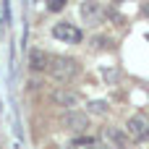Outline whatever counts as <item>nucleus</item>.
<instances>
[{
    "mask_svg": "<svg viewBox=\"0 0 149 149\" xmlns=\"http://www.w3.org/2000/svg\"><path fill=\"white\" fill-rule=\"evenodd\" d=\"M79 71H81L79 60H73V58H68V55H50L47 73H50L52 79H58V81H71V79L79 76Z\"/></svg>",
    "mask_w": 149,
    "mask_h": 149,
    "instance_id": "nucleus-1",
    "label": "nucleus"
},
{
    "mask_svg": "<svg viewBox=\"0 0 149 149\" xmlns=\"http://www.w3.org/2000/svg\"><path fill=\"white\" fill-rule=\"evenodd\" d=\"M126 134L131 141H147L149 139V113H134L126 120Z\"/></svg>",
    "mask_w": 149,
    "mask_h": 149,
    "instance_id": "nucleus-2",
    "label": "nucleus"
},
{
    "mask_svg": "<svg viewBox=\"0 0 149 149\" xmlns=\"http://www.w3.org/2000/svg\"><path fill=\"white\" fill-rule=\"evenodd\" d=\"M52 37H55L58 42H65V45H79V42L84 39V31H81L76 24H71V21H58V24L52 26Z\"/></svg>",
    "mask_w": 149,
    "mask_h": 149,
    "instance_id": "nucleus-3",
    "label": "nucleus"
},
{
    "mask_svg": "<svg viewBox=\"0 0 149 149\" xmlns=\"http://www.w3.org/2000/svg\"><path fill=\"white\" fill-rule=\"evenodd\" d=\"M60 126H63L65 131L84 134V131L89 128V118H86L84 113H79V110H65V113L60 115Z\"/></svg>",
    "mask_w": 149,
    "mask_h": 149,
    "instance_id": "nucleus-4",
    "label": "nucleus"
},
{
    "mask_svg": "<svg viewBox=\"0 0 149 149\" xmlns=\"http://www.w3.org/2000/svg\"><path fill=\"white\" fill-rule=\"evenodd\" d=\"M50 100L63 110H79V105H81L79 92H71V89H55V92H50Z\"/></svg>",
    "mask_w": 149,
    "mask_h": 149,
    "instance_id": "nucleus-5",
    "label": "nucleus"
},
{
    "mask_svg": "<svg viewBox=\"0 0 149 149\" xmlns=\"http://www.w3.org/2000/svg\"><path fill=\"white\" fill-rule=\"evenodd\" d=\"M79 13H81V18H84L86 24H100V21L105 18V8H102L100 3H94V0H84L81 8H79Z\"/></svg>",
    "mask_w": 149,
    "mask_h": 149,
    "instance_id": "nucleus-6",
    "label": "nucleus"
},
{
    "mask_svg": "<svg viewBox=\"0 0 149 149\" xmlns=\"http://www.w3.org/2000/svg\"><path fill=\"white\" fill-rule=\"evenodd\" d=\"M105 141L110 144L113 149H128L131 147V139H128V134H126V128H105Z\"/></svg>",
    "mask_w": 149,
    "mask_h": 149,
    "instance_id": "nucleus-7",
    "label": "nucleus"
},
{
    "mask_svg": "<svg viewBox=\"0 0 149 149\" xmlns=\"http://www.w3.org/2000/svg\"><path fill=\"white\" fill-rule=\"evenodd\" d=\"M26 63H29V71H47L50 55L45 50H29L26 52Z\"/></svg>",
    "mask_w": 149,
    "mask_h": 149,
    "instance_id": "nucleus-8",
    "label": "nucleus"
},
{
    "mask_svg": "<svg viewBox=\"0 0 149 149\" xmlns=\"http://www.w3.org/2000/svg\"><path fill=\"white\" fill-rule=\"evenodd\" d=\"M71 149H102V144L94 136H76L71 141Z\"/></svg>",
    "mask_w": 149,
    "mask_h": 149,
    "instance_id": "nucleus-9",
    "label": "nucleus"
},
{
    "mask_svg": "<svg viewBox=\"0 0 149 149\" xmlns=\"http://www.w3.org/2000/svg\"><path fill=\"white\" fill-rule=\"evenodd\" d=\"M89 113H92V115H105V113H107V102H105V100L89 102Z\"/></svg>",
    "mask_w": 149,
    "mask_h": 149,
    "instance_id": "nucleus-10",
    "label": "nucleus"
},
{
    "mask_svg": "<svg viewBox=\"0 0 149 149\" xmlns=\"http://www.w3.org/2000/svg\"><path fill=\"white\" fill-rule=\"evenodd\" d=\"M65 8V0H47V10H52V13H60Z\"/></svg>",
    "mask_w": 149,
    "mask_h": 149,
    "instance_id": "nucleus-11",
    "label": "nucleus"
},
{
    "mask_svg": "<svg viewBox=\"0 0 149 149\" xmlns=\"http://www.w3.org/2000/svg\"><path fill=\"white\" fill-rule=\"evenodd\" d=\"M92 45H94V47H100V50H105V47H110V39H107V37H94V39H92Z\"/></svg>",
    "mask_w": 149,
    "mask_h": 149,
    "instance_id": "nucleus-12",
    "label": "nucleus"
},
{
    "mask_svg": "<svg viewBox=\"0 0 149 149\" xmlns=\"http://www.w3.org/2000/svg\"><path fill=\"white\" fill-rule=\"evenodd\" d=\"M144 13H147V16H149V3H147V5H144Z\"/></svg>",
    "mask_w": 149,
    "mask_h": 149,
    "instance_id": "nucleus-13",
    "label": "nucleus"
},
{
    "mask_svg": "<svg viewBox=\"0 0 149 149\" xmlns=\"http://www.w3.org/2000/svg\"><path fill=\"white\" fill-rule=\"evenodd\" d=\"M115 3H126V0H115Z\"/></svg>",
    "mask_w": 149,
    "mask_h": 149,
    "instance_id": "nucleus-14",
    "label": "nucleus"
},
{
    "mask_svg": "<svg viewBox=\"0 0 149 149\" xmlns=\"http://www.w3.org/2000/svg\"><path fill=\"white\" fill-rule=\"evenodd\" d=\"M63 149H71V147H63Z\"/></svg>",
    "mask_w": 149,
    "mask_h": 149,
    "instance_id": "nucleus-15",
    "label": "nucleus"
}]
</instances>
